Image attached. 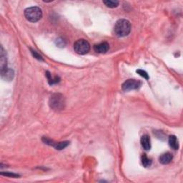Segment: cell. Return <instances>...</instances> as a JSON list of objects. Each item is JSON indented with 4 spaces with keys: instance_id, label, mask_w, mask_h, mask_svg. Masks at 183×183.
<instances>
[{
    "instance_id": "obj_1",
    "label": "cell",
    "mask_w": 183,
    "mask_h": 183,
    "mask_svg": "<svg viewBox=\"0 0 183 183\" xmlns=\"http://www.w3.org/2000/svg\"><path fill=\"white\" fill-rule=\"evenodd\" d=\"M114 30L117 37H126L131 32V24L127 19H119L115 24Z\"/></svg>"
},
{
    "instance_id": "obj_2",
    "label": "cell",
    "mask_w": 183,
    "mask_h": 183,
    "mask_svg": "<svg viewBox=\"0 0 183 183\" xmlns=\"http://www.w3.org/2000/svg\"><path fill=\"white\" fill-rule=\"evenodd\" d=\"M24 16L29 22H38L42 17V9L38 7H29L24 10Z\"/></svg>"
},
{
    "instance_id": "obj_3",
    "label": "cell",
    "mask_w": 183,
    "mask_h": 183,
    "mask_svg": "<svg viewBox=\"0 0 183 183\" xmlns=\"http://www.w3.org/2000/svg\"><path fill=\"white\" fill-rule=\"evenodd\" d=\"M49 105L52 109L59 111L64 108L65 99L63 95L59 93L53 94L49 99Z\"/></svg>"
},
{
    "instance_id": "obj_4",
    "label": "cell",
    "mask_w": 183,
    "mask_h": 183,
    "mask_svg": "<svg viewBox=\"0 0 183 183\" xmlns=\"http://www.w3.org/2000/svg\"><path fill=\"white\" fill-rule=\"evenodd\" d=\"M74 49L77 54L84 55L88 53L90 50V44L87 40L78 39L74 42Z\"/></svg>"
},
{
    "instance_id": "obj_5",
    "label": "cell",
    "mask_w": 183,
    "mask_h": 183,
    "mask_svg": "<svg viewBox=\"0 0 183 183\" xmlns=\"http://www.w3.org/2000/svg\"><path fill=\"white\" fill-rule=\"evenodd\" d=\"M142 85V82L139 80L130 79L125 81L122 85V89L124 91H131V90L137 89Z\"/></svg>"
},
{
    "instance_id": "obj_6",
    "label": "cell",
    "mask_w": 183,
    "mask_h": 183,
    "mask_svg": "<svg viewBox=\"0 0 183 183\" xmlns=\"http://www.w3.org/2000/svg\"><path fill=\"white\" fill-rule=\"evenodd\" d=\"M94 50L97 53L104 54L109 49V45L106 42H101V43L95 44L94 46Z\"/></svg>"
},
{
    "instance_id": "obj_7",
    "label": "cell",
    "mask_w": 183,
    "mask_h": 183,
    "mask_svg": "<svg viewBox=\"0 0 183 183\" xmlns=\"http://www.w3.org/2000/svg\"><path fill=\"white\" fill-rule=\"evenodd\" d=\"M14 71L9 68H5L4 69L1 70V77L2 78L7 80V81H11L12 79L14 78Z\"/></svg>"
},
{
    "instance_id": "obj_8",
    "label": "cell",
    "mask_w": 183,
    "mask_h": 183,
    "mask_svg": "<svg viewBox=\"0 0 183 183\" xmlns=\"http://www.w3.org/2000/svg\"><path fill=\"white\" fill-rule=\"evenodd\" d=\"M140 142H141V145L144 150L148 151V150L151 149V141H150L149 135H144L143 136H142Z\"/></svg>"
},
{
    "instance_id": "obj_9",
    "label": "cell",
    "mask_w": 183,
    "mask_h": 183,
    "mask_svg": "<svg viewBox=\"0 0 183 183\" xmlns=\"http://www.w3.org/2000/svg\"><path fill=\"white\" fill-rule=\"evenodd\" d=\"M172 158H173V157H172L171 153H170V152H166V153L162 154L161 156L160 157L159 161L160 163L162 165H167L171 162Z\"/></svg>"
},
{
    "instance_id": "obj_10",
    "label": "cell",
    "mask_w": 183,
    "mask_h": 183,
    "mask_svg": "<svg viewBox=\"0 0 183 183\" xmlns=\"http://www.w3.org/2000/svg\"><path fill=\"white\" fill-rule=\"evenodd\" d=\"M168 142H169L170 147H171L172 149H173L174 150H178L179 142L176 136H175V135H170V136L169 137Z\"/></svg>"
},
{
    "instance_id": "obj_11",
    "label": "cell",
    "mask_w": 183,
    "mask_h": 183,
    "mask_svg": "<svg viewBox=\"0 0 183 183\" xmlns=\"http://www.w3.org/2000/svg\"><path fill=\"white\" fill-rule=\"evenodd\" d=\"M2 51H1V58H0V65H1V70L7 68V59H6V55L4 54V51L3 47H2Z\"/></svg>"
},
{
    "instance_id": "obj_12",
    "label": "cell",
    "mask_w": 183,
    "mask_h": 183,
    "mask_svg": "<svg viewBox=\"0 0 183 183\" xmlns=\"http://www.w3.org/2000/svg\"><path fill=\"white\" fill-rule=\"evenodd\" d=\"M142 164L145 167H149L152 165V160H150L146 154H143L142 156Z\"/></svg>"
},
{
    "instance_id": "obj_13",
    "label": "cell",
    "mask_w": 183,
    "mask_h": 183,
    "mask_svg": "<svg viewBox=\"0 0 183 183\" xmlns=\"http://www.w3.org/2000/svg\"><path fill=\"white\" fill-rule=\"evenodd\" d=\"M69 144V142L67 141L61 142H55V145L54 147V148L57 150H62L64 149L65 147H67V146H68Z\"/></svg>"
},
{
    "instance_id": "obj_14",
    "label": "cell",
    "mask_w": 183,
    "mask_h": 183,
    "mask_svg": "<svg viewBox=\"0 0 183 183\" xmlns=\"http://www.w3.org/2000/svg\"><path fill=\"white\" fill-rule=\"evenodd\" d=\"M103 3L109 8H115L119 5L118 1H112V0H106L103 1Z\"/></svg>"
},
{
    "instance_id": "obj_15",
    "label": "cell",
    "mask_w": 183,
    "mask_h": 183,
    "mask_svg": "<svg viewBox=\"0 0 183 183\" xmlns=\"http://www.w3.org/2000/svg\"><path fill=\"white\" fill-rule=\"evenodd\" d=\"M46 74H47L46 75H47V79H48L49 83L50 84H54V83H57V82H59V77H56L54 79H52V77H51V74H49V72H47V73H46Z\"/></svg>"
},
{
    "instance_id": "obj_16",
    "label": "cell",
    "mask_w": 183,
    "mask_h": 183,
    "mask_svg": "<svg viewBox=\"0 0 183 183\" xmlns=\"http://www.w3.org/2000/svg\"><path fill=\"white\" fill-rule=\"evenodd\" d=\"M137 73H138L140 76L143 77V78L146 79H149V76L148 74H147V73L145 71H144V70H142V69H138L137 70Z\"/></svg>"
},
{
    "instance_id": "obj_17",
    "label": "cell",
    "mask_w": 183,
    "mask_h": 183,
    "mask_svg": "<svg viewBox=\"0 0 183 183\" xmlns=\"http://www.w3.org/2000/svg\"><path fill=\"white\" fill-rule=\"evenodd\" d=\"M56 44L58 47H63L65 46V44H66V42H65L64 40L62 38H59L56 40Z\"/></svg>"
},
{
    "instance_id": "obj_18",
    "label": "cell",
    "mask_w": 183,
    "mask_h": 183,
    "mask_svg": "<svg viewBox=\"0 0 183 183\" xmlns=\"http://www.w3.org/2000/svg\"><path fill=\"white\" fill-rule=\"evenodd\" d=\"M2 175H4V176L7 177H19V175L14 174V173H9V172H2Z\"/></svg>"
},
{
    "instance_id": "obj_19",
    "label": "cell",
    "mask_w": 183,
    "mask_h": 183,
    "mask_svg": "<svg viewBox=\"0 0 183 183\" xmlns=\"http://www.w3.org/2000/svg\"><path fill=\"white\" fill-rule=\"evenodd\" d=\"M31 51H32V54H33V56L35 57V58H37V59H39V60H43V59H42V57L41 56V55L37 53L36 51H34V50H31Z\"/></svg>"
}]
</instances>
